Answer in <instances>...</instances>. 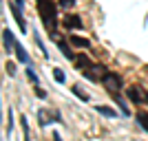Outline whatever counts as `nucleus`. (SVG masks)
<instances>
[{"instance_id": "nucleus-20", "label": "nucleus", "mask_w": 148, "mask_h": 141, "mask_svg": "<svg viewBox=\"0 0 148 141\" xmlns=\"http://www.w3.org/2000/svg\"><path fill=\"white\" fill-rule=\"evenodd\" d=\"M16 7H20V9H22V7H25V0H16Z\"/></svg>"}, {"instance_id": "nucleus-13", "label": "nucleus", "mask_w": 148, "mask_h": 141, "mask_svg": "<svg viewBox=\"0 0 148 141\" xmlns=\"http://www.w3.org/2000/svg\"><path fill=\"white\" fill-rule=\"evenodd\" d=\"M53 80H56L58 84H64V82H66V75L62 73V68H53Z\"/></svg>"}, {"instance_id": "nucleus-6", "label": "nucleus", "mask_w": 148, "mask_h": 141, "mask_svg": "<svg viewBox=\"0 0 148 141\" xmlns=\"http://www.w3.org/2000/svg\"><path fill=\"white\" fill-rule=\"evenodd\" d=\"M38 119H40V126H42V128H44V126H49V123L58 121V119H60V115H58L56 110L51 112V115H47V112H44V110H40V112H38Z\"/></svg>"}, {"instance_id": "nucleus-17", "label": "nucleus", "mask_w": 148, "mask_h": 141, "mask_svg": "<svg viewBox=\"0 0 148 141\" xmlns=\"http://www.w3.org/2000/svg\"><path fill=\"white\" fill-rule=\"evenodd\" d=\"M73 5H75V0H60V7H62V9H71Z\"/></svg>"}, {"instance_id": "nucleus-21", "label": "nucleus", "mask_w": 148, "mask_h": 141, "mask_svg": "<svg viewBox=\"0 0 148 141\" xmlns=\"http://www.w3.org/2000/svg\"><path fill=\"white\" fill-rule=\"evenodd\" d=\"M53 141H60V135H58V132H53Z\"/></svg>"}, {"instance_id": "nucleus-16", "label": "nucleus", "mask_w": 148, "mask_h": 141, "mask_svg": "<svg viewBox=\"0 0 148 141\" xmlns=\"http://www.w3.org/2000/svg\"><path fill=\"white\" fill-rule=\"evenodd\" d=\"M27 75H29V80H31V82H33V84L38 86V75L33 73V68H31V66H27Z\"/></svg>"}, {"instance_id": "nucleus-14", "label": "nucleus", "mask_w": 148, "mask_h": 141, "mask_svg": "<svg viewBox=\"0 0 148 141\" xmlns=\"http://www.w3.org/2000/svg\"><path fill=\"white\" fill-rule=\"evenodd\" d=\"M7 135H11V130H13V110L9 108V112H7Z\"/></svg>"}, {"instance_id": "nucleus-3", "label": "nucleus", "mask_w": 148, "mask_h": 141, "mask_svg": "<svg viewBox=\"0 0 148 141\" xmlns=\"http://www.w3.org/2000/svg\"><path fill=\"white\" fill-rule=\"evenodd\" d=\"M102 84L106 86V91H108V93L117 95L119 88H122V77H119V75H115V73H106V77L102 80Z\"/></svg>"}, {"instance_id": "nucleus-10", "label": "nucleus", "mask_w": 148, "mask_h": 141, "mask_svg": "<svg viewBox=\"0 0 148 141\" xmlns=\"http://www.w3.org/2000/svg\"><path fill=\"white\" fill-rule=\"evenodd\" d=\"M75 64H77V66H80V68H84V73H86V71H91V68H93L91 60H88L86 55H80V57H77V60H75Z\"/></svg>"}, {"instance_id": "nucleus-12", "label": "nucleus", "mask_w": 148, "mask_h": 141, "mask_svg": "<svg viewBox=\"0 0 148 141\" xmlns=\"http://www.w3.org/2000/svg\"><path fill=\"white\" fill-rule=\"evenodd\" d=\"M58 49L62 51V55H64V57H69V60H73V53H71V49H69V46H66L64 42H62V40L58 42Z\"/></svg>"}, {"instance_id": "nucleus-8", "label": "nucleus", "mask_w": 148, "mask_h": 141, "mask_svg": "<svg viewBox=\"0 0 148 141\" xmlns=\"http://www.w3.org/2000/svg\"><path fill=\"white\" fill-rule=\"evenodd\" d=\"M16 55H18V60L22 62V64H27V66H31V60H29V53L25 51V46L20 42H16Z\"/></svg>"}, {"instance_id": "nucleus-9", "label": "nucleus", "mask_w": 148, "mask_h": 141, "mask_svg": "<svg viewBox=\"0 0 148 141\" xmlns=\"http://www.w3.org/2000/svg\"><path fill=\"white\" fill-rule=\"evenodd\" d=\"M69 40H71L73 46H80V49H88V46H91V42H88L86 37H80V35H71Z\"/></svg>"}, {"instance_id": "nucleus-2", "label": "nucleus", "mask_w": 148, "mask_h": 141, "mask_svg": "<svg viewBox=\"0 0 148 141\" xmlns=\"http://www.w3.org/2000/svg\"><path fill=\"white\" fill-rule=\"evenodd\" d=\"M126 95L133 104H148V91L144 86H130L126 88Z\"/></svg>"}, {"instance_id": "nucleus-7", "label": "nucleus", "mask_w": 148, "mask_h": 141, "mask_svg": "<svg viewBox=\"0 0 148 141\" xmlns=\"http://www.w3.org/2000/svg\"><path fill=\"white\" fill-rule=\"evenodd\" d=\"M64 27H66L69 31H80L82 29L80 16H66V18H64Z\"/></svg>"}, {"instance_id": "nucleus-15", "label": "nucleus", "mask_w": 148, "mask_h": 141, "mask_svg": "<svg viewBox=\"0 0 148 141\" xmlns=\"http://www.w3.org/2000/svg\"><path fill=\"white\" fill-rule=\"evenodd\" d=\"M73 95H77L82 101H88V95H86L84 91H80V86H73Z\"/></svg>"}, {"instance_id": "nucleus-19", "label": "nucleus", "mask_w": 148, "mask_h": 141, "mask_svg": "<svg viewBox=\"0 0 148 141\" xmlns=\"http://www.w3.org/2000/svg\"><path fill=\"white\" fill-rule=\"evenodd\" d=\"M7 73H9V75L16 73V64H11V62H9V64H7Z\"/></svg>"}, {"instance_id": "nucleus-11", "label": "nucleus", "mask_w": 148, "mask_h": 141, "mask_svg": "<svg viewBox=\"0 0 148 141\" xmlns=\"http://www.w3.org/2000/svg\"><path fill=\"white\" fill-rule=\"evenodd\" d=\"M95 110H97L99 115H104V117H115V110L108 108V106H95Z\"/></svg>"}, {"instance_id": "nucleus-18", "label": "nucleus", "mask_w": 148, "mask_h": 141, "mask_svg": "<svg viewBox=\"0 0 148 141\" xmlns=\"http://www.w3.org/2000/svg\"><path fill=\"white\" fill-rule=\"evenodd\" d=\"M117 106H119V108H122V112H124V115H130L128 106H124V101H122V99H117Z\"/></svg>"}, {"instance_id": "nucleus-1", "label": "nucleus", "mask_w": 148, "mask_h": 141, "mask_svg": "<svg viewBox=\"0 0 148 141\" xmlns=\"http://www.w3.org/2000/svg\"><path fill=\"white\" fill-rule=\"evenodd\" d=\"M38 11H40V20H42L44 29H49L51 33H56L58 29V9L53 0H38Z\"/></svg>"}, {"instance_id": "nucleus-4", "label": "nucleus", "mask_w": 148, "mask_h": 141, "mask_svg": "<svg viewBox=\"0 0 148 141\" xmlns=\"http://www.w3.org/2000/svg\"><path fill=\"white\" fill-rule=\"evenodd\" d=\"M2 40H5V51H7V53L16 51V35H13L11 29H5V31H2Z\"/></svg>"}, {"instance_id": "nucleus-5", "label": "nucleus", "mask_w": 148, "mask_h": 141, "mask_svg": "<svg viewBox=\"0 0 148 141\" xmlns=\"http://www.w3.org/2000/svg\"><path fill=\"white\" fill-rule=\"evenodd\" d=\"M9 11L13 13V18H16V22H18L20 31H22V33H27V22H25V18H22V11H20V7H16V5H11V2H9Z\"/></svg>"}]
</instances>
